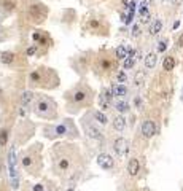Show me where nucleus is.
I'll list each match as a JSON object with an SVG mask.
<instances>
[{"mask_svg":"<svg viewBox=\"0 0 183 191\" xmlns=\"http://www.w3.org/2000/svg\"><path fill=\"white\" fill-rule=\"evenodd\" d=\"M177 45H178V46H181V48H183V34H181V35H180V37H178V42H177Z\"/></svg>","mask_w":183,"mask_h":191,"instance_id":"72a5a7b5","label":"nucleus"},{"mask_svg":"<svg viewBox=\"0 0 183 191\" xmlns=\"http://www.w3.org/2000/svg\"><path fill=\"white\" fill-rule=\"evenodd\" d=\"M42 145L40 143H35V145H30L29 148H26L21 151L19 155V166L30 175H40L43 162H42Z\"/></svg>","mask_w":183,"mask_h":191,"instance_id":"7ed1b4c3","label":"nucleus"},{"mask_svg":"<svg viewBox=\"0 0 183 191\" xmlns=\"http://www.w3.org/2000/svg\"><path fill=\"white\" fill-rule=\"evenodd\" d=\"M14 61H16V54L11 51H3L0 54V62L5 65H11V64H14Z\"/></svg>","mask_w":183,"mask_h":191,"instance_id":"f3484780","label":"nucleus"},{"mask_svg":"<svg viewBox=\"0 0 183 191\" xmlns=\"http://www.w3.org/2000/svg\"><path fill=\"white\" fill-rule=\"evenodd\" d=\"M161 30H162V21L161 19H153L150 22V27H148L150 35H158Z\"/></svg>","mask_w":183,"mask_h":191,"instance_id":"a211bd4d","label":"nucleus"},{"mask_svg":"<svg viewBox=\"0 0 183 191\" xmlns=\"http://www.w3.org/2000/svg\"><path fill=\"white\" fill-rule=\"evenodd\" d=\"M116 80H118V83H126V80H127V75H126V72H124V70H120V72H118V75H116Z\"/></svg>","mask_w":183,"mask_h":191,"instance_id":"c85d7f7f","label":"nucleus"},{"mask_svg":"<svg viewBox=\"0 0 183 191\" xmlns=\"http://www.w3.org/2000/svg\"><path fill=\"white\" fill-rule=\"evenodd\" d=\"M2 5H3V8L6 10V11H13V10H14V2H13V0H3V2H2Z\"/></svg>","mask_w":183,"mask_h":191,"instance_id":"cd10ccee","label":"nucleus"},{"mask_svg":"<svg viewBox=\"0 0 183 191\" xmlns=\"http://www.w3.org/2000/svg\"><path fill=\"white\" fill-rule=\"evenodd\" d=\"M115 108H116V112H120V113H126V112H129V104L124 102V100H120V102H116Z\"/></svg>","mask_w":183,"mask_h":191,"instance_id":"b1692460","label":"nucleus"},{"mask_svg":"<svg viewBox=\"0 0 183 191\" xmlns=\"http://www.w3.org/2000/svg\"><path fill=\"white\" fill-rule=\"evenodd\" d=\"M166 48H167V40H161L158 43V51L159 53H164V51H166Z\"/></svg>","mask_w":183,"mask_h":191,"instance_id":"7c9ffc66","label":"nucleus"},{"mask_svg":"<svg viewBox=\"0 0 183 191\" xmlns=\"http://www.w3.org/2000/svg\"><path fill=\"white\" fill-rule=\"evenodd\" d=\"M162 2H167V0H162Z\"/></svg>","mask_w":183,"mask_h":191,"instance_id":"58836bf2","label":"nucleus"},{"mask_svg":"<svg viewBox=\"0 0 183 191\" xmlns=\"http://www.w3.org/2000/svg\"><path fill=\"white\" fill-rule=\"evenodd\" d=\"M143 62H145V67H146V69H153V67L156 65V62H158V56L154 54V53H148V54L145 56Z\"/></svg>","mask_w":183,"mask_h":191,"instance_id":"aec40b11","label":"nucleus"},{"mask_svg":"<svg viewBox=\"0 0 183 191\" xmlns=\"http://www.w3.org/2000/svg\"><path fill=\"white\" fill-rule=\"evenodd\" d=\"M35 100V94L32 91H24L21 94V104H22V107H26V105H29L30 102Z\"/></svg>","mask_w":183,"mask_h":191,"instance_id":"412c9836","label":"nucleus"},{"mask_svg":"<svg viewBox=\"0 0 183 191\" xmlns=\"http://www.w3.org/2000/svg\"><path fill=\"white\" fill-rule=\"evenodd\" d=\"M134 64H135V59H134V57H131V56H127L126 59L123 61V69L124 70H129V69H132V67H134Z\"/></svg>","mask_w":183,"mask_h":191,"instance_id":"393cba45","label":"nucleus"},{"mask_svg":"<svg viewBox=\"0 0 183 191\" xmlns=\"http://www.w3.org/2000/svg\"><path fill=\"white\" fill-rule=\"evenodd\" d=\"M178 26H180V21H175V22H173V29H178Z\"/></svg>","mask_w":183,"mask_h":191,"instance_id":"c9c22d12","label":"nucleus"},{"mask_svg":"<svg viewBox=\"0 0 183 191\" xmlns=\"http://www.w3.org/2000/svg\"><path fill=\"white\" fill-rule=\"evenodd\" d=\"M99 64H100V65H99L100 70H112V67H113V64L110 62L108 59H100Z\"/></svg>","mask_w":183,"mask_h":191,"instance_id":"a878e982","label":"nucleus"},{"mask_svg":"<svg viewBox=\"0 0 183 191\" xmlns=\"http://www.w3.org/2000/svg\"><path fill=\"white\" fill-rule=\"evenodd\" d=\"M124 128H126V118L123 116V115L115 116V120H113V129L115 131H124Z\"/></svg>","mask_w":183,"mask_h":191,"instance_id":"4be33fe9","label":"nucleus"},{"mask_svg":"<svg viewBox=\"0 0 183 191\" xmlns=\"http://www.w3.org/2000/svg\"><path fill=\"white\" fill-rule=\"evenodd\" d=\"M97 164L104 170H112L115 167V159L112 158V155H108V153H100L97 156Z\"/></svg>","mask_w":183,"mask_h":191,"instance_id":"1a4fd4ad","label":"nucleus"},{"mask_svg":"<svg viewBox=\"0 0 183 191\" xmlns=\"http://www.w3.org/2000/svg\"><path fill=\"white\" fill-rule=\"evenodd\" d=\"M143 80H145V75H143V73H137L135 78H134V84H135V86H140V84L143 83Z\"/></svg>","mask_w":183,"mask_h":191,"instance_id":"c756f323","label":"nucleus"},{"mask_svg":"<svg viewBox=\"0 0 183 191\" xmlns=\"http://www.w3.org/2000/svg\"><path fill=\"white\" fill-rule=\"evenodd\" d=\"M127 172H129L131 177H135L140 172V162H139V159H137V158L129 159V162H127Z\"/></svg>","mask_w":183,"mask_h":191,"instance_id":"2eb2a0df","label":"nucleus"},{"mask_svg":"<svg viewBox=\"0 0 183 191\" xmlns=\"http://www.w3.org/2000/svg\"><path fill=\"white\" fill-rule=\"evenodd\" d=\"M113 150L118 156H124L127 153V150H129V143H127V140L124 137H118L113 142Z\"/></svg>","mask_w":183,"mask_h":191,"instance_id":"9d476101","label":"nucleus"},{"mask_svg":"<svg viewBox=\"0 0 183 191\" xmlns=\"http://www.w3.org/2000/svg\"><path fill=\"white\" fill-rule=\"evenodd\" d=\"M173 67H175V59H173L172 56H166V57H164L162 69L166 70V72H170V70H173Z\"/></svg>","mask_w":183,"mask_h":191,"instance_id":"5701e85b","label":"nucleus"},{"mask_svg":"<svg viewBox=\"0 0 183 191\" xmlns=\"http://www.w3.org/2000/svg\"><path fill=\"white\" fill-rule=\"evenodd\" d=\"M46 8H45L43 5H32L30 6V10H29V14H30V18H32V21L34 22H42V21H45V18H46Z\"/></svg>","mask_w":183,"mask_h":191,"instance_id":"6e6552de","label":"nucleus"},{"mask_svg":"<svg viewBox=\"0 0 183 191\" xmlns=\"http://www.w3.org/2000/svg\"><path fill=\"white\" fill-rule=\"evenodd\" d=\"M58 83H59L58 75L51 69H46V67H40V69H35L29 73V84L35 86V88L54 89Z\"/></svg>","mask_w":183,"mask_h":191,"instance_id":"20e7f679","label":"nucleus"},{"mask_svg":"<svg viewBox=\"0 0 183 191\" xmlns=\"http://www.w3.org/2000/svg\"><path fill=\"white\" fill-rule=\"evenodd\" d=\"M129 50H131V48H127L126 45H120V46L116 48V53H115V54H116V59L124 61L126 57L129 56Z\"/></svg>","mask_w":183,"mask_h":191,"instance_id":"6ab92c4d","label":"nucleus"},{"mask_svg":"<svg viewBox=\"0 0 183 191\" xmlns=\"http://www.w3.org/2000/svg\"><path fill=\"white\" fill-rule=\"evenodd\" d=\"M81 128H83V131H85V134L88 137H91V139H94V140H100L102 139V132L99 131V128H97V123L91 118V116H83L81 118Z\"/></svg>","mask_w":183,"mask_h":191,"instance_id":"0eeeda50","label":"nucleus"},{"mask_svg":"<svg viewBox=\"0 0 183 191\" xmlns=\"http://www.w3.org/2000/svg\"><path fill=\"white\" fill-rule=\"evenodd\" d=\"M51 164L56 177L66 181H77L83 174L86 161L75 143L59 142L51 150Z\"/></svg>","mask_w":183,"mask_h":191,"instance_id":"f257e3e1","label":"nucleus"},{"mask_svg":"<svg viewBox=\"0 0 183 191\" xmlns=\"http://www.w3.org/2000/svg\"><path fill=\"white\" fill-rule=\"evenodd\" d=\"M67 191H75V189H73V188H69V189H67Z\"/></svg>","mask_w":183,"mask_h":191,"instance_id":"4c0bfd02","label":"nucleus"},{"mask_svg":"<svg viewBox=\"0 0 183 191\" xmlns=\"http://www.w3.org/2000/svg\"><path fill=\"white\" fill-rule=\"evenodd\" d=\"M8 129H3L2 132H0V147H5L6 145V142H8Z\"/></svg>","mask_w":183,"mask_h":191,"instance_id":"bb28decb","label":"nucleus"},{"mask_svg":"<svg viewBox=\"0 0 183 191\" xmlns=\"http://www.w3.org/2000/svg\"><path fill=\"white\" fill-rule=\"evenodd\" d=\"M89 116L93 118L97 124H100V126H107V123H108V118H107V115L104 112H99V110H93L89 113Z\"/></svg>","mask_w":183,"mask_h":191,"instance_id":"4468645a","label":"nucleus"},{"mask_svg":"<svg viewBox=\"0 0 183 191\" xmlns=\"http://www.w3.org/2000/svg\"><path fill=\"white\" fill-rule=\"evenodd\" d=\"M67 107L70 112H78L85 107H91L94 100V92L86 84H77L72 91L66 94Z\"/></svg>","mask_w":183,"mask_h":191,"instance_id":"f03ea898","label":"nucleus"},{"mask_svg":"<svg viewBox=\"0 0 183 191\" xmlns=\"http://www.w3.org/2000/svg\"><path fill=\"white\" fill-rule=\"evenodd\" d=\"M35 116L42 120H56L58 118V104L48 96H37L32 107Z\"/></svg>","mask_w":183,"mask_h":191,"instance_id":"39448f33","label":"nucleus"},{"mask_svg":"<svg viewBox=\"0 0 183 191\" xmlns=\"http://www.w3.org/2000/svg\"><path fill=\"white\" fill-rule=\"evenodd\" d=\"M145 2H146V3H153V2H154V0H145Z\"/></svg>","mask_w":183,"mask_h":191,"instance_id":"e433bc0d","label":"nucleus"},{"mask_svg":"<svg viewBox=\"0 0 183 191\" xmlns=\"http://www.w3.org/2000/svg\"><path fill=\"white\" fill-rule=\"evenodd\" d=\"M142 134H143L145 139H151L154 134H156V124H154V121L145 120L142 123Z\"/></svg>","mask_w":183,"mask_h":191,"instance_id":"9b49d317","label":"nucleus"},{"mask_svg":"<svg viewBox=\"0 0 183 191\" xmlns=\"http://www.w3.org/2000/svg\"><path fill=\"white\" fill-rule=\"evenodd\" d=\"M115 96L112 94V91H102L99 96V107L102 108V110H107L110 105H112V100H113Z\"/></svg>","mask_w":183,"mask_h":191,"instance_id":"f8f14e48","label":"nucleus"},{"mask_svg":"<svg viewBox=\"0 0 183 191\" xmlns=\"http://www.w3.org/2000/svg\"><path fill=\"white\" fill-rule=\"evenodd\" d=\"M140 35V26L139 24H134L132 27V37H139Z\"/></svg>","mask_w":183,"mask_h":191,"instance_id":"2f4dec72","label":"nucleus"},{"mask_svg":"<svg viewBox=\"0 0 183 191\" xmlns=\"http://www.w3.org/2000/svg\"><path fill=\"white\" fill-rule=\"evenodd\" d=\"M62 136H70V137H78V132L75 129V126L70 123V120H64L61 124H56V126H50L45 128V137H62Z\"/></svg>","mask_w":183,"mask_h":191,"instance_id":"423d86ee","label":"nucleus"},{"mask_svg":"<svg viewBox=\"0 0 183 191\" xmlns=\"http://www.w3.org/2000/svg\"><path fill=\"white\" fill-rule=\"evenodd\" d=\"M26 53H27V56H34V54L37 53V46L32 45L30 48H27V51H26Z\"/></svg>","mask_w":183,"mask_h":191,"instance_id":"473e14b6","label":"nucleus"},{"mask_svg":"<svg viewBox=\"0 0 183 191\" xmlns=\"http://www.w3.org/2000/svg\"><path fill=\"white\" fill-rule=\"evenodd\" d=\"M110 91H112V94L116 96V97H124V96L127 94V88H126L123 83H120V84H112V86H110Z\"/></svg>","mask_w":183,"mask_h":191,"instance_id":"dca6fc26","label":"nucleus"},{"mask_svg":"<svg viewBox=\"0 0 183 191\" xmlns=\"http://www.w3.org/2000/svg\"><path fill=\"white\" fill-rule=\"evenodd\" d=\"M34 191H43V185H37V186H34Z\"/></svg>","mask_w":183,"mask_h":191,"instance_id":"f704fd0d","label":"nucleus"},{"mask_svg":"<svg viewBox=\"0 0 183 191\" xmlns=\"http://www.w3.org/2000/svg\"><path fill=\"white\" fill-rule=\"evenodd\" d=\"M139 18H140V22H143V24H148L150 22L151 14H150L148 3H146V2H142L140 6H139Z\"/></svg>","mask_w":183,"mask_h":191,"instance_id":"ddd939ff","label":"nucleus"}]
</instances>
